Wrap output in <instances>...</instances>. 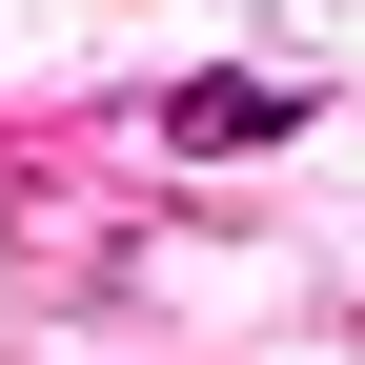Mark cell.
Instances as JSON below:
<instances>
[{
  "label": "cell",
  "mask_w": 365,
  "mask_h": 365,
  "mask_svg": "<svg viewBox=\"0 0 365 365\" xmlns=\"http://www.w3.org/2000/svg\"><path fill=\"white\" fill-rule=\"evenodd\" d=\"M284 122H304V81H264V61L163 81V143H182V163H244V143H284Z\"/></svg>",
  "instance_id": "cell-1"
}]
</instances>
